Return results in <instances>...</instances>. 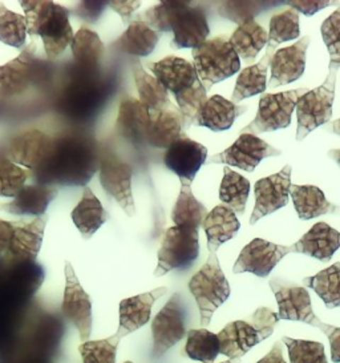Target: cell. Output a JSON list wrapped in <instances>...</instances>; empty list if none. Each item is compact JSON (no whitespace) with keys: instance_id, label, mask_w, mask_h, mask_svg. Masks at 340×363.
Masks as SVG:
<instances>
[{"instance_id":"6da1fadb","label":"cell","mask_w":340,"mask_h":363,"mask_svg":"<svg viewBox=\"0 0 340 363\" xmlns=\"http://www.w3.org/2000/svg\"><path fill=\"white\" fill-rule=\"evenodd\" d=\"M55 139L47 161L32 172L35 184L47 186H85L100 168L101 152L91 135L65 132Z\"/></svg>"},{"instance_id":"7a4b0ae2","label":"cell","mask_w":340,"mask_h":363,"mask_svg":"<svg viewBox=\"0 0 340 363\" xmlns=\"http://www.w3.org/2000/svg\"><path fill=\"white\" fill-rule=\"evenodd\" d=\"M109 88L98 71H85L74 65L56 99V109L65 118L83 121L103 108Z\"/></svg>"},{"instance_id":"3957f363","label":"cell","mask_w":340,"mask_h":363,"mask_svg":"<svg viewBox=\"0 0 340 363\" xmlns=\"http://www.w3.org/2000/svg\"><path fill=\"white\" fill-rule=\"evenodd\" d=\"M21 3L28 33L42 38L50 59L59 57L74 40V30L69 23L71 11L55 1L23 0Z\"/></svg>"},{"instance_id":"277c9868","label":"cell","mask_w":340,"mask_h":363,"mask_svg":"<svg viewBox=\"0 0 340 363\" xmlns=\"http://www.w3.org/2000/svg\"><path fill=\"white\" fill-rule=\"evenodd\" d=\"M278 314L268 308H259L249 320H234L227 323L218 334L221 354L233 361L242 358L255 345L265 341L278 323Z\"/></svg>"},{"instance_id":"5b68a950","label":"cell","mask_w":340,"mask_h":363,"mask_svg":"<svg viewBox=\"0 0 340 363\" xmlns=\"http://www.w3.org/2000/svg\"><path fill=\"white\" fill-rule=\"evenodd\" d=\"M193 65L206 91L241 69L239 56L225 36L206 40L193 50Z\"/></svg>"},{"instance_id":"8992f818","label":"cell","mask_w":340,"mask_h":363,"mask_svg":"<svg viewBox=\"0 0 340 363\" xmlns=\"http://www.w3.org/2000/svg\"><path fill=\"white\" fill-rule=\"evenodd\" d=\"M189 290L196 299L201 325H210L212 314L230 297V285L223 274L217 253H210L205 265L191 277Z\"/></svg>"},{"instance_id":"52a82bcc","label":"cell","mask_w":340,"mask_h":363,"mask_svg":"<svg viewBox=\"0 0 340 363\" xmlns=\"http://www.w3.org/2000/svg\"><path fill=\"white\" fill-rule=\"evenodd\" d=\"M339 63L329 62V75L322 86H317L298 100L297 141L306 139L308 133L329 123L332 118V104L335 100V83Z\"/></svg>"},{"instance_id":"ba28073f","label":"cell","mask_w":340,"mask_h":363,"mask_svg":"<svg viewBox=\"0 0 340 363\" xmlns=\"http://www.w3.org/2000/svg\"><path fill=\"white\" fill-rule=\"evenodd\" d=\"M200 256V233L197 229L171 226L164 235L159 247V264L154 277L168 274L176 269L191 267Z\"/></svg>"},{"instance_id":"9c48e42d","label":"cell","mask_w":340,"mask_h":363,"mask_svg":"<svg viewBox=\"0 0 340 363\" xmlns=\"http://www.w3.org/2000/svg\"><path fill=\"white\" fill-rule=\"evenodd\" d=\"M307 92V88H298L280 94H266L259 100L256 116L242 129V133L256 136L259 133L287 128L291 124V116L298 100Z\"/></svg>"},{"instance_id":"30bf717a","label":"cell","mask_w":340,"mask_h":363,"mask_svg":"<svg viewBox=\"0 0 340 363\" xmlns=\"http://www.w3.org/2000/svg\"><path fill=\"white\" fill-rule=\"evenodd\" d=\"M35 51L36 44L32 42L16 59L0 65V100L21 96L44 79V65L36 59Z\"/></svg>"},{"instance_id":"8fae6325","label":"cell","mask_w":340,"mask_h":363,"mask_svg":"<svg viewBox=\"0 0 340 363\" xmlns=\"http://www.w3.org/2000/svg\"><path fill=\"white\" fill-rule=\"evenodd\" d=\"M186 306L180 293L170 297L166 305L159 310L152 320V357L161 358L165 352L186 335Z\"/></svg>"},{"instance_id":"7c38bea8","label":"cell","mask_w":340,"mask_h":363,"mask_svg":"<svg viewBox=\"0 0 340 363\" xmlns=\"http://www.w3.org/2000/svg\"><path fill=\"white\" fill-rule=\"evenodd\" d=\"M98 174L104 191L116 200L129 217H133L136 214V205L132 193V167L120 160L112 150H106L100 156Z\"/></svg>"},{"instance_id":"4fadbf2b","label":"cell","mask_w":340,"mask_h":363,"mask_svg":"<svg viewBox=\"0 0 340 363\" xmlns=\"http://www.w3.org/2000/svg\"><path fill=\"white\" fill-rule=\"evenodd\" d=\"M65 289L62 313L79 331L80 338L86 341L92 333V299L85 293L80 281L74 274V267L65 262Z\"/></svg>"},{"instance_id":"5bb4252c","label":"cell","mask_w":340,"mask_h":363,"mask_svg":"<svg viewBox=\"0 0 340 363\" xmlns=\"http://www.w3.org/2000/svg\"><path fill=\"white\" fill-rule=\"evenodd\" d=\"M279 155L280 150L271 147L258 136L241 133L232 147L212 156L208 164H227L242 171L253 172L264 159Z\"/></svg>"},{"instance_id":"9a60e30c","label":"cell","mask_w":340,"mask_h":363,"mask_svg":"<svg viewBox=\"0 0 340 363\" xmlns=\"http://www.w3.org/2000/svg\"><path fill=\"white\" fill-rule=\"evenodd\" d=\"M270 288L278 302L279 320H299L318 328L322 320L312 310L307 289L285 282L280 278L270 279Z\"/></svg>"},{"instance_id":"2e32d148","label":"cell","mask_w":340,"mask_h":363,"mask_svg":"<svg viewBox=\"0 0 340 363\" xmlns=\"http://www.w3.org/2000/svg\"><path fill=\"white\" fill-rule=\"evenodd\" d=\"M290 253H294L293 246L276 245L262 238H254L242 249L234 264L233 272L235 274L247 272L265 278Z\"/></svg>"},{"instance_id":"e0dca14e","label":"cell","mask_w":340,"mask_h":363,"mask_svg":"<svg viewBox=\"0 0 340 363\" xmlns=\"http://www.w3.org/2000/svg\"><path fill=\"white\" fill-rule=\"evenodd\" d=\"M208 159V150L186 135H181L164 155L165 167L178 176L181 185H189Z\"/></svg>"},{"instance_id":"ac0fdd59","label":"cell","mask_w":340,"mask_h":363,"mask_svg":"<svg viewBox=\"0 0 340 363\" xmlns=\"http://www.w3.org/2000/svg\"><path fill=\"white\" fill-rule=\"evenodd\" d=\"M291 167L286 165L279 173L255 182V206L250 224L254 225L262 217L286 206L291 188Z\"/></svg>"},{"instance_id":"d6986e66","label":"cell","mask_w":340,"mask_h":363,"mask_svg":"<svg viewBox=\"0 0 340 363\" xmlns=\"http://www.w3.org/2000/svg\"><path fill=\"white\" fill-rule=\"evenodd\" d=\"M55 139L40 129L24 130L11 140L7 150V160L36 171L47 161L53 148Z\"/></svg>"},{"instance_id":"ffe728a7","label":"cell","mask_w":340,"mask_h":363,"mask_svg":"<svg viewBox=\"0 0 340 363\" xmlns=\"http://www.w3.org/2000/svg\"><path fill=\"white\" fill-rule=\"evenodd\" d=\"M171 33L173 47L193 50L200 47L210 33L206 13L201 7L191 6V1H183L171 21Z\"/></svg>"},{"instance_id":"44dd1931","label":"cell","mask_w":340,"mask_h":363,"mask_svg":"<svg viewBox=\"0 0 340 363\" xmlns=\"http://www.w3.org/2000/svg\"><path fill=\"white\" fill-rule=\"evenodd\" d=\"M48 223V216L36 217L31 223H15L10 246L3 258L7 262H33L40 253L42 235Z\"/></svg>"},{"instance_id":"7402d4cb","label":"cell","mask_w":340,"mask_h":363,"mask_svg":"<svg viewBox=\"0 0 340 363\" xmlns=\"http://www.w3.org/2000/svg\"><path fill=\"white\" fill-rule=\"evenodd\" d=\"M310 38L305 36L298 43L286 48H280L273 55L270 68L271 77L268 80V88L290 84L303 75L306 68V51Z\"/></svg>"},{"instance_id":"603a6c76","label":"cell","mask_w":340,"mask_h":363,"mask_svg":"<svg viewBox=\"0 0 340 363\" xmlns=\"http://www.w3.org/2000/svg\"><path fill=\"white\" fill-rule=\"evenodd\" d=\"M150 112L138 99L127 96L121 100L116 120V132L132 145L147 143Z\"/></svg>"},{"instance_id":"cb8c5ba5","label":"cell","mask_w":340,"mask_h":363,"mask_svg":"<svg viewBox=\"0 0 340 363\" xmlns=\"http://www.w3.org/2000/svg\"><path fill=\"white\" fill-rule=\"evenodd\" d=\"M149 121L147 143L154 148L168 150L170 145L180 138L183 129V120L180 109L169 104L159 111H149Z\"/></svg>"},{"instance_id":"d4e9b609","label":"cell","mask_w":340,"mask_h":363,"mask_svg":"<svg viewBox=\"0 0 340 363\" xmlns=\"http://www.w3.org/2000/svg\"><path fill=\"white\" fill-rule=\"evenodd\" d=\"M152 72L173 95L186 91L200 80L194 65L177 56H166L152 65Z\"/></svg>"},{"instance_id":"484cf974","label":"cell","mask_w":340,"mask_h":363,"mask_svg":"<svg viewBox=\"0 0 340 363\" xmlns=\"http://www.w3.org/2000/svg\"><path fill=\"white\" fill-rule=\"evenodd\" d=\"M291 246L294 253H302L322 262H329L340 247V232L326 223H318Z\"/></svg>"},{"instance_id":"4316f807","label":"cell","mask_w":340,"mask_h":363,"mask_svg":"<svg viewBox=\"0 0 340 363\" xmlns=\"http://www.w3.org/2000/svg\"><path fill=\"white\" fill-rule=\"evenodd\" d=\"M56 196L57 189L52 186L39 184L26 185L11 203H0V211L16 216L42 217Z\"/></svg>"},{"instance_id":"83f0119b","label":"cell","mask_w":340,"mask_h":363,"mask_svg":"<svg viewBox=\"0 0 340 363\" xmlns=\"http://www.w3.org/2000/svg\"><path fill=\"white\" fill-rule=\"evenodd\" d=\"M247 107L237 106L232 100L214 95L206 100L196 120V125L206 127L214 132H222L232 128L235 118L246 112Z\"/></svg>"},{"instance_id":"f1b7e54d","label":"cell","mask_w":340,"mask_h":363,"mask_svg":"<svg viewBox=\"0 0 340 363\" xmlns=\"http://www.w3.org/2000/svg\"><path fill=\"white\" fill-rule=\"evenodd\" d=\"M166 288H157L148 293L138 294L120 302V323L118 326L127 330L129 334L141 329L150 320V313L154 302L161 298Z\"/></svg>"},{"instance_id":"f546056e","label":"cell","mask_w":340,"mask_h":363,"mask_svg":"<svg viewBox=\"0 0 340 363\" xmlns=\"http://www.w3.org/2000/svg\"><path fill=\"white\" fill-rule=\"evenodd\" d=\"M202 226L208 237L209 252L217 253L220 246L235 237L241 224L233 209L218 205L206 216Z\"/></svg>"},{"instance_id":"4dcf8cb0","label":"cell","mask_w":340,"mask_h":363,"mask_svg":"<svg viewBox=\"0 0 340 363\" xmlns=\"http://www.w3.org/2000/svg\"><path fill=\"white\" fill-rule=\"evenodd\" d=\"M274 48L276 47L267 45L264 57L256 65L244 68V71L239 74L235 83L233 95H232V101L234 104L242 101L247 97L264 94L267 89V69L271 63Z\"/></svg>"},{"instance_id":"1f68e13d","label":"cell","mask_w":340,"mask_h":363,"mask_svg":"<svg viewBox=\"0 0 340 363\" xmlns=\"http://www.w3.org/2000/svg\"><path fill=\"white\" fill-rule=\"evenodd\" d=\"M71 216L74 224L85 240H89L109 220V213L104 209L103 203L92 189L86 186L80 203L76 205Z\"/></svg>"},{"instance_id":"d6a6232c","label":"cell","mask_w":340,"mask_h":363,"mask_svg":"<svg viewBox=\"0 0 340 363\" xmlns=\"http://www.w3.org/2000/svg\"><path fill=\"white\" fill-rule=\"evenodd\" d=\"M159 39V33L150 28L147 23L135 21L130 22L127 31L117 39L113 45L124 54L142 57L154 51Z\"/></svg>"},{"instance_id":"836d02e7","label":"cell","mask_w":340,"mask_h":363,"mask_svg":"<svg viewBox=\"0 0 340 363\" xmlns=\"http://www.w3.org/2000/svg\"><path fill=\"white\" fill-rule=\"evenodd\" d=\"M74 65L85 71H98L100 62L104 56V44L98 35L89 27L83 26L74 33L71 43Z\"/></svg>"},{"instance_id":"e575fe53","label":"cell","mask_w":340,"mask_h":363,"mask_svg":"<svg viewBox=\"0 0 340 363\" xmlns=\"http://www.w3.org/2000/svg\"><path fill=\"white\" fill-rule=\"evenodd\" d=\"M290 194L300 220H311L323 214L336 212V206L329 203L318 186L291 185Z\"/></svg>"},{"instance_id":"d590c367","label":"cell","mask_w":340,"mask_h":363,"mask_svg":"<svg viewBox=\"0 0 340 363\" xmlns=\"http://www.w3.org/2000/svg\"><path fill=\"white\" fill-rule=\"evenodd\" d=\"M229 43L244 62L251 63L259 51L268 43V33L261 24L249 21L238 26L230 36Z\"/></svg>"},{"instance_id":"8d00e7d4","label":"cell","mask_w":340,"mask_h":363,"mask_svg":"<svg viewBox=\"0 0 340 363\" xmlns=\"http://www.w3.org/2000/svg\"><path fill=\"white\" fill-rule=\"evenodd\" d=\"M132 72L137 88L138 100L149 111H159L171 104L166 88L159 83L156 76L149 75L138 59L133 62Z\"/></svg>"},{"instance_id":"74e56055","label":"cell","mask_w":340,"mask_h":363,"mask_svg":"<svg viewBox=\"0 0 340 363\" xmlns=\"http://www.w3.org/2000/svg\"><path fill=\"white\" fill-rule=\"evenodd\" d=\"M209 214L205 205L200 203L191 192L189 185H181L178 199L174 203L171 220L176 226L200 230L206 216Z\"/></svg>"},{"instance_id":"f35d334b","label":"cell","mask_w":340,"mask_h":363,"mask_svg":"<svg viewBox=\"0 0 340 363\" xmlns=\"http://www.w3.org/2000/svg\"><path fill=\"white\" fill-rule=\"evenodd\" d=\"M306 288L312 289L329 309L340 306V262L303 279Z\"/></svg>"},{"instance_id":"ab89813d","label":"cell","mask_w":340,"mask_h":363,"mask_svg":"<svg viewBox=\"0 0 340 363\" xmlns=\"http://www.w3.org/2000/svg\"><path fill=\"white\" fill-rule=\"evenodd\" d=\"M223 179L220 186V200L235 213L244 214L250 193V182L242 174L229 167L223 169Z\"/></svg>"},{"instance_id":"60d3db41","label":"cell","mask_w":340,"mask_h":363,"mask_svg":"<svg viewBox=\"0 0 340 363\" xmlns=\"http://www.w3.org/2000/svg\"><path fill=\"white\" fill-rule=\"evenodd\" d=\"M186 355L202 363H212L221 352L218 334L206 329H191L188 331V341L185 346Z\"/></svg>"},{"instance_id":"b9f144b4","label":"cell","mask_w":340,"mask_h":363,"mask_svg":"<svg viewBox=\"0 0 340 363\" xmlns=\"http://www.w3.org/2000/svg\"><path fill=\"white\" fill-rule=\"evenodd\" d=\"M129 333L118 326L116 334L106 340L85 341L79 346L83 363H116L117 347L120 341Z\"/></svg>"},{"instance_id":"7bdbcfd3","label":"cell","mask_w":340,"mask_h":363,"mask_svg":"<svg viewBox=\"0 0 340 363\" xmlns=\"http://www.w3.org/2000/svg\"><path fill=\"white\" fill-rule=\"evenodd\" d=\"M27 19L21 13L11 11L0 3V42L21 48L27 42Z\"/></svg>"},{"instance_id":"ee69618b","label":"cell","mask_w":340,"mask_h":363,"mask_svg":"<svg viewBox=\"0 0 340 363\" xmlns=\"http://www.w3.org/2000/svg\"><path fill=\"white\" fill-rule=\"evenodd\" d=\"M208 91L198 80L194 86L188 88L186 91H182L180 94L174 95L177 101V106L180 109L181 116L183 120V129L189 128L193 124H196L197 116L201 111L202 106L208 100Z\"/></svg>"},{"instance_id":"f6af8a7d","label":"cell","mask_w":340,"mask_h":363,"mask_svg":"<svg viewBox=\"0 0 340 363\" xmlns=\"http://www.w3.org/2000/svg\"><path fill=\"white\" fill-rule=\"evenodd\" d=\"M299 30V13L290 9L286 11L276 13L270 21L268 30V45L276 47L278 44L298 39Z\"/></svg>"},{"instance_id":"bcb514c9","label":"cell","mask_w":340,"mask_h":363,"mask_svg":"<svg viewBox=\"0 0 340 363\" xmlns=\"http://www.w3.org/2000/svg\"><path fill=\"white\" fill-rule=\"evenodd\" d=\"M291 363H329L324 346L320 342L302 341L283 337Z\"/></svg>"},{"instance_id":"7dc6e473","label":"cell","mask_w":340,"mask_h":363,"mask_svg":"<svg viewBox=\"0 0 340 363\" xmlns=\"http://www.w3.org/2000/svg\"><path fill=\"white\" fill-rule=\"evenodd\" d=\"M182 4L183 1L180 0L159 1V4L150 7L148 11L144 13L142 22L147 23L150 28H153L157 33H169L171 31V21Z\"/></svg>"},{"instance_id":"c3c4849f","label":"cell","mask_w":340,"mask_h":363,"mask_svg":"<svg viewBox=\"0 0 340 363\" xmlns=\"http://www.w3.org/2000/svg\"><path fill=\"white\" fill-rule=\"evenodd\" d=\"M28 172L19 165L4 160L0 162V197H16L26 186Z\"/></svg>"},{"instance_id":"681fc988","label":"cell","mask_w":340,"mask_h":363,"mask_svg":"<svg viewBox=\"0 0 340 363\" xmlns=\"http://www.w3.org/2000/svg\"><path fill=\"white\" fill-rule=\"evenodd\" d=\"M267 9L265 1H223L218 7L220 15L229 21L242 24Z\"/></svg>"},{"instance_id":"f907efd6","label":"cell","mask_w":340,"mask_h":363,"mask_svg":"<svg viewBox=\"0 0 340 363\" xmlns=\"http://www.w3.org/2000/svg\"><path fill=\"white\" fill-rule=\"evenodd\" d=\"M320 33L331 56V62L340 65V7L323 22Z\"/></svg>"},{"instance_id":"816d5d0a","label":"cell","mask_w":340,"mask_h":363,"mask_svg":"<svg viewBox=\"0 0 340 363\" xmlns=\"http://www.w3.org/2000/svg\"><path fill=\"white\" fill-rule=\"evenodd\" d=\"M108 6V1H80L74 11L76 15L86 23H96Z\"/></svg>"},{"instance_id":"f5cc1de1","label":"cell","mask_w":340,"mask_h":363,"mask_svg":"<svg viewBox=\"0 0 340 363\" xmlns=\"http://www.w3.org/2000/svg\"><path fill=\"white\" fill-rule=\"evenodd\" d=\"M287 4L297 12H302V13H305L306 16H312L314 13H317V12L323 10V9H326V7H329V6H338L339 1H329V0H326V1H319V0H315V1L298 0L297 1V0H295V1H294V0H290V1H287Z\"/></svg>"},{"instance_id":"db71d44e","label":"cell","mask_w":340,"mask_h":363,"mask_svg":"<svg viewBox=\"0 0 340 363\" xmlns=\"http://www.w3.org/2000/svg\"><path fill=\"white\" fill-rule=\"evenodd\" d=\"M318 329L329 338V346H331V361L334 363H340V328L320 322Z\"/></svg>"},{"instance_id":"11a10c76","label":"cell","mask_w":340,"mask_h":363,"mask_svg":"<svg viewBox=\"0 0 340 363\" xmlns=\"http://www.w3.org/2000/svg\"><path fill=\"white\" fill-rule=\"evenodd\" d=\"M108 6L115 10L121 16L123 22L130 24V19L133 16V12L137 11L141 6V1H133V0H112L108 1Z\"/></svg>"},{"instance_id":"9f6ffc18","label":"cell","mask_w":340,"mask_h":363,"mask_svg":"<svg viewBox=\"0 0 340 363\" xmlns=\"http://www.w3.org/2000/svg\"><path fill=\"white\" fill-rule=\"evenodd\" d=\"M13 229L15 223L0 220V257L4 256L8 250Z\"/></svg>"},{"instance_id":"6f0895ef","label":"cell","mask_w":340,"mask_h":363,"mask_svg":"<svg viewBox=\"0 0 340 363\" xmlns=\"http://www.w3.org/2000/svg\"><path fill=\"white\" fill-rule=\"evenodd\" d=\"M256 363H287L283 359V349L279 342L274 343L271 352H268L266 357H264L261 361Z\"/></svg>"},{"instance_id":"680465c9","label":"cell","mask_w":340,"mask_h":363,"mask_svg":"<svg viewBox=\"0 0 340 363\" xmlns=\"http://www.w3.org/2000/svg\"><path fill=\"white\" fill-rule=\"evenodd\" d=\"M329 129H331V132H334L335 135H339L340 136V118L332 121L331 125H329Z\"/></svg>"},{"instance_id":"91938a15","label":"cell","mask_w":340,"mask_h":363,"mask_svg":"<svg viewBox=\"0 0 340 363\" xmlns=\"http://www.w3.org/2000/svg\"><path fill=\"white\" fill-rule=\"evenodd\" d=\"M329 156L340 167V150H329Z\"/></svg>"},{"instance_id":"94428289","label":"cell","mask_w":340,"mask_h":363,"mask_svg":"<svg viewBox=\"0 0 340 363\" xmlns=\"http://www.w3.org/2000/svg\"><path fill=\"white\" fill-rule=\"evenodd\" d=\"M223 363H239V362H238V361H233V359H230V361H229V362H223Z\"/></svg>"},{"instance_id":"6125c7cd","label":"cell","mask_w":340,"mask_h":363,"mask_svg":"<svg viewBox=\"0 0 340 363\" xmlns=\"http://www.w3.org/2000/svg\"><path fill=\"white\" fill-rule=\"evenodd\" d=\"M125 363H133V362H130V361H127V362Z\"/></svg>"}]
</instances>
